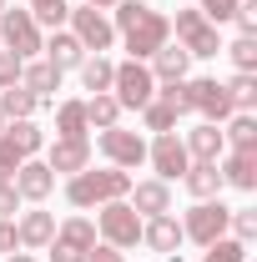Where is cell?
<instances>
[{
  "mask_svg": "<svg viewBox=\"0 0 257 262\" xmlns=\"http://www.w3.org/2000/svg\"><path fill=\"white\" fill-rule=\"evenodd\" d=\"M227 86V96H232V111H252L257 106V76L252 71H237L232 81H222Z\"/></svg>",
  "mask_w": 257,
  "mask_h": 262,
  "instance_id": "obj_29",
  "label": "cell"
},
{
  "mask_svg": "<svg viewBox=\"0 0 257 262\" xmlns=\"http://www.w3.org/2000/svg\"><path fill=\"white\" fill-rule=\"evenodd\" d=\"M0 46L10 51V56H20V61H31L35 51H40V26L31 20V10H0Z\"/></svg>",
  "mask_w": 257,
  "mask_h": 262,
  "instance_id": "obj_6",
  "label": "cell"
},
{
  "mask_svg": "<svg viewBox=\"0 0 257 262\" xmlns=\"http://www.w3.org/2000/svg\"><path fill=\"white\" fill-rule=\"evenodd\" d=\"M227 217H232V207H222V202H197L192 212H187V222H182V237H192L197 247H207V242H217V237H227Z\"/></svg>",
  "mask_w": 257,
  "mask_h": 262,
  "instance_id": "obj_7",
  "label": "cell"
},
{
  "mask_svg": "<svg viewBox=\"0 0 257 262\" xmlns=\"http://www.w3.org/2000/svg\"><path fill=\"white\" fill-rule=\"evenodd\" d=\"M227 56H232V66L237 71H257V35H237L232 46H222Z\"/></svg>",
  "mask_w": 257,
  "mask_h": 262,
  "instance_id": "obj_33",
  "label": "cell"
},
{
  "mask_svg": "<svg viewBox=\"0 0 257 262\" xmlns=\"http://www.w3.org/2000/svg\"><path fill=\"white\" fill-rule=\"evenodd\" d=\"M0 131H5V116H0Z\"/></svg>",
  "mask_w": 257,
  "mask_h": 262,
  "instance_id": "obj_45",
  "label": "cell"
},
{
  "mask_svg": "<svg viewBox=\"0 0 257 262\" xmlns=\"http://www.w3.org/2000/svg\"><path fill=\"white\" fill-rule=\"evenodd\" d=\"M182 101H187V111H197L202 121H217V126H222L227 116H232V96H227V86H222V81H212V76L182 81Z\"/></svg>",
  "mask_w": 257,
  "mask_h": 262,
  "instance_id": "obj_4",
  "label": "cell"
},
{
  "mask_svg": "<svg viewBox=\"0 0 257 262\" xmlns=\"http://www.w3.org/2000/svg\"><path fill=\"white\" fill-rule=\"evenodd\" d=\"M35 111H40V101H35L26 86H5V91H0V116H5V121H31Z\"/></svg>",
  "mask_w": 257,
  "mask_h": 262,
  "instance_id": "obj_24",
  "label": "cell"
},
{
  "mask_svg": "<svg viewBox=\"0 0 257 262\" xmlns=\"http://www.w3.org/2000/svg\"><path fill=\"white\" fill-rule=\"evenodd\" d=\"M237 5H242V0H197V10L207 15V26H222V20H232V15H237Z\"/></svg>",
  "mask_w": 257,
  "mask_h": 262,
  "instance_id": "obj_34",
  "label": "cell"
},
{
  "mask_svg": "<svg viewBox=\"0 0 257 262\" xmlns=\"http://www.w3.org/2000/svg\"><path fill=\"white\" fill-rule=\"evenodd\" d=\"M202 262H247V242L217 237V242H207V257H202Z\"/></svg>",
  "mask_w": 257,
  "mask_h": 262,
  "instance_id": "obj_31",
  "label": "cell"
},
{
  "mask_svg": "<svg viewBox=\"0 0 257 262\" xmlns=\"http://www.w3.org/2000/svg\"><path fill=\"white\" fill-rule=\"evenodd\" d=\"M222 141L232 146V151H257V116H252V111H232Z\"/></svg>",
  "mask_w": 257,
  "mask_h": 262,
  "instance_id": "obj_23",
  "label": "cell"
},
{
  "mask_svg": "<svg viewBox=\"0 0 257 262\" xmlns=\"http://www.w3.org/2000/svg\"><path fill=\"white\" fill-rule=\"evenodd\" d=\"M66 15H71L66 0H40V5H31V20H35V26H51V31H61Z\"/></svg>",
  "mask_w": 257,
  "mask_h": 262,
  "instance_id": "obj_32",
  "label": "cell"
},
{
  "mask_svg": "<svg viewBox=\"0 0 257 262\" xmlns=\"http://www.w3.org/2000/svg\"><path fill=\"white\" fill-rule=\"evenodd\" d=\"M20 56H10V51H0V91H5V86H20Z\"/></svg>",
  "mask_w": 257,
  "mask_h": 262,
  "instance_id": "obj_37",
  "label": "cell"
},
{
  "mask_svg": "<svg viewBox=\"0 0 257 262\" xmlns=\"http://www.w3.org/2000/svg\"><path fill=\"white\" fill-rule=\"evenodd\" d=\"M31 5H40V0H31Z\"/></svg>",
  "mask_w": 257,
  "mask_h": 262,
  "instance_id": "obj_47",
  "label": "cell"
},
{
  "mask_svg": "<svg viewBox=\"0 0 257 262\" xmlns=\"http://www.w3.org/2000/svg\"><path fill=\"white\" fill-rule=\"evenodd\" d=\"M222 171V187H237V192H252L257 187V151H232L217 162Z\"/></svg>",
  "mask_w": 257,
  "mask_h": 262,
  "instance_id": "obj_19",
  "label": "cell"
},
{
  "mask_svg": "<svg viewBox=\"0 0 257 262\" xmlns=\"http://www.w3.org/2000/svg\"><path fill=\"white\" fill-rule=\"evenodd\" d=\"M177 116H182V111H177L166 96H152L146 106H141V121H146V131H177Z\"/></svg>",
  "mask_w": 257,
  "mask_h": 262,
  "instance_id": "obj_28",
  "label": "cell"
},
{
  "mask_svg": "<svg viewBox=\"0 0 257 262\" xmlns=\"http://www.w3.org/2000/svg\"><path fill=\"white\" fill-rule=\"evenodd\" d=\"M40 51H46V61L56 66V71H76V66L86 61V46L71 31H51V40H40Z\"/></svg>",
  "mask_w": 257,
  "mask_h": 262,
  "instance_id": "obj_18",
  "label": "cell"
},
{
  "mask_svg": "<svg viewBox=\"0 0 257 262\" xmlns=\"http://www.w3.org/2000/svg\"><path fill=\"white\" fill-rule=\"evenodd\" d=\"M202 26H207V15L192 5V10H177V20H172V35H177V40H187V35L202 31Z\"/></svg>",
  "mask_w": 257,
  "mask_h": 262,
  "instance_id": "obj_36",
  "label": "cell"
},
{
  "mask_svg": "<svg viewBox=\"0 0 257 262\" xmlns=\"http://www.w3.org/2000/svg\"><path fill=\"white\" fill-rule=\"evenodd\" d=\"M182 187H187L197 202L217 196V192H222V171H217V162H192L187 171H182Z\"/></svg>",
  "mask_w": 257,
  "mask_h": 262,
  "instance_id": "obj_22",
  "label": "cell"
},
{
  "mask_svg": "<svg viewBox=\"0 0 257 262\" xmlns=\"http://www.w3.org/2000/svg\"><path fill=\"white\" fill-rule=\"evenodd\" d=\"M116 121H121V101L111 96V91H96V96L86 101V126L106 131V126H116Z\"/></svg>",
  "mask_w": 257,
  "mask_h": 262,
  "instance_id": "obj_26",
  "label": "cell"
},
{
  "mask_svg": "<svg viewBox=\"0 0 257 262\" xmlns=\"http://www.w3.org/2000/svg\"><path fill=\"white\" fill-rule=\"evenodd\" d=\"M96 146L106 151V162L121 166V171H131V166L146 162V141H141L136 131H121V126H106V131L96 136Z\"/></svg>",
  "mask_w": 257,
  "mask_h": 262,
  "instance_id": "obj_10",
  "label": "cell"
},
{
  "mask_svg": "<svg viewBox=\"0 0 257 262\" xmlns=\"http://www.w3.org/2000/svg\"><path fill=\"white\" fill-rule=\"evenodd\" d=\"M0 10H5V0H0Z\"/></svg>",
  "mask_w": 257,
  "mask_h": 262,
  "instance_id": "obj_46",
  "label": "cell"
},
{
  "mask_svg": "<svg viewBox=\"0 0 257 262\" xmlns=\"http://www.w3.org/2000/svg\"><path fill=\"white\" fill-rule=\"evenodd\" d=\"M146 162L157 166V182H177L192 166V157H187V146H182L177 131H157V141L146 146Z\"/></svg>",
  "mask_w": 257,
  "mask_h": 262,
  "instance_id": "obj_9",
  "label": "cell"
},
{
  "mask_svg": "<svg viewBox=\"0 0 257 262\" xmlns=\"http://www.w3.org/2000/svg\"><path fill=\"white\" fill-rule=\"evenodd\" d=\"M46 166L51 171H86L91 166V141L81 136V141H66V136H56V146H51V157H46Z\"/></svg>",
  "mask_w": 257,
  "mask_h": 262,
  "instance_id": "obj_16",
  "label": "cell"
},
{
  "mask_svg": "<svg viewBox=\"0 0 257 262\" xmlns=\"http://www.w3.org/2000/svg\"><path fill=\"white\" fill-rule=\"evenodd\" d=\"M76 71H81V86H86L91 96H96V91H111V76H116V66L106 61V56H86Z\"/></svg>",
  "mask_w": 257,
  "mask_h": 262,
  "instance_id": "obj_27",
  "label": "cell"
},
{
  "mask_svg": "<svg viewBox=\"0 0 257 262\" xmlns=\"http://www.w3.org/2000/svg\"><path fill=\"white\" fill-rule=\"evenodd\" d=\"M187 66H192V56H187L182 46H172V40H166L157 56H152L146 71H152V81H157V86H172V81H187Z\"/></svg>",
  "mask_w": 257,
  "mask_h": 262,
  "instance_id": "obj_14",
  "label": "cell"
},
{
  "mask_svg": "<svg viewBox=\"0 0 257 262\" xmlns=\"http://www.w3.org/2000/svg\"><path fill=\"white\" fill-rule=\"evenodd\" d=\"M86 262H126V257H121L116 247H106V242H96V247L86 252Z\"/></svg>",
  "mask_w": 257,
  "mask_h": 262,
  "instance_id": "obj_41",
  "label": "cell"
},
{
  "mask_svg": "<svg viewBox=\"0 0 257 262\" xmlns=\"http://www.w3.org/2000/svg\"><path fill=\"white\" fill-rule=\"evenodd\" d=\"M56 247H66V252H76V257L86 262V252L96 247V222H86V217H71V222H61L56 227V237H51Z\"/></svg>",
  "mask_w": 257,
  "mask_h": 262,
  "instance_id": "obj_20",
  "label": "cell"
},
{
  "mask_svg": "<svg viewBox=\"0 0 257 262\" xmlns=\"http://www.w3.org/2000/svg\"><path fill=\"white\" fill-rule=\"evenodd\" d=\"M227 227H232V237H237V242H252V237H257V212H252V207L232 212V217H227Z\"/></svg>",
  "mask_w": 257,
  "mask_h": 262,
  "instance_id": "obj_35",
  "label": "cell"
},
{
  "mask_svg": "<svg viewBox=\"0 0 257 262\" xmlns=\"http://www.w3.org/2000/svg\"><path fill=\"white\" fill-rule=\"evenodd\" d=\"M187 56H217L222 51V40H217V26H202V31H192L187 40H177Z\"/></svg>",
  "mask_w": 257,
  "mask_h": 262,
  "instance_id": "obj_30",
  "label": "cell"
},
{
  "mask_svg": "<svg viewBox=\"0 0 257 262\" xmlns=\"http://www.w3.org/2000/svg\"><path fill=\"white\" fill-rule=\"evenodd\" d=\"M20 86H26V91L46 106V101L61 91V71H56L51 61H26V66H20Z\"/></svg>",
  "mask_w": 257,
  "mask_h": 262,
  "instance_id": "obj_15",
  "label": "cell"
},
{
  "mask_svg": "<svg viewBox=\"0 0 257 262\" xmlns=\"http://www.w3.org/2000/svg\"><path fill=\"white\" fill-rule=\"evenodd\" d=\"M81 5H96V10H111L116 0H81Z\"/></svg>",
  "mask_w": 257,
  "mask_h": 262,
  "instance_id": "obj_43",
  "label": "cell"
},
{
  "mask_svg": "<svg viewBox=\"0 0 257 262\" xmlns=\"http://www.w3.org/2000/svg\"><path fill=\"white\" fill-rule=\"evenodd\" d=\"M5 262H35V257H26V252H15V257H5Z\"/></svg>",
  "mask_w": 257,
  "mask_h": 262,
  "instance_id": "obj_44",
  "label": "cell"
},
{
  "mask_svg": "<svg viewBox=\"0 0 257 262\" xmlns=\"http://www.w3.org/2000/svg\"><path fill=\"white\" fill-rule=\"evenodd\" d=\"M66 20H71V35H76V40H81L86 51H96V56H101V51H111L116 31H111V20L101 15L96 5H76V10L66 15Z\"/></svg>",
  "mask_w": 257,
  "mask_h": 262,
  "instance_id": "obj_8",
  "label": "cell"
},
{
  "mask_svg": "<svg viewBox=\"0 0 257 262\" xmlns=\"http://www.w3.org/2000/svg\"><path fill=\"white\" fill-rule=\"evenodd\" d=\"M86 101H61V111H56V136H66V141H81L86 136Z\"/></svg>",
  "mask_w": 257,
  "mask_h": 262,
  "instance_id": "obj_25",
  "label": "cell"
},
{
  "mask_svg": "<svg viewBox=\"0 0 257 262\" xmlns=\"http://www.w3.org/2000/svg\"><path fill=\"white\" fill-rule=\"evenodd\" d=\"M131 192V177L121 166H106V171H76L71 182H66V202L71 207H106V202H121Z\"/></svg>",
  "mask_w": 257,
  "mask_h": 262,
  "instance_id": "obj_2",
  "label": "cell"
},
{
  "mask_svg": "<svg viewBox=\"0 0 257 262\" xmlns=\"http://www.w3.org/2000/svg\"><path fill=\"white\" fill-rule=\"evenodd\" d=\"M141 242H146L152 252H177L187 237H182V222H177L172 212H161V217H146V222H141Z\"/></svg>",
  "mask_w": 257,
  "mask_h": 262,
  "instance_id": "obj_12",
  "label": "cell"
},
{
  "mask_svg": "<svg viewBox=\"0 0 257 262\" xmlns=\"http://www.w3.org/2000/svg\"><path fill=\"white\" fill-rule=\"evenodd\" d=\"M126 196H131V212H136V217H161V212H172V187H166V182H136Z\"/></svg>",
  "mask_w": 257,
  "mask_h": 262,
  "instance_id": "obj_17",
  "label": "cell"
},
{
  "mask_svg": "<svg viewBox=\"0 0 257 262\" xmlns=\"http://www.w3.org/2000/svg\"><path fill=\"white\" fill-rule=\"evenodd\" d=\"M15 237H20V247H31V252H35V247H51V237H56V217L35 207V212H26V217L15 222Z\"/></svg>",
  "mask_w": 257,
  "mask_h": 262,
  "instance_id": "obj_21",
  "label": "cell"
},
{
  "mask_svg": "<svg viewBox=\"0 0 257 262\" xmlns=\"http://www.w3.org/2000/svg\"><path fill=\"white\" fill-rule=\"evenodd\" d=\"M10 182H15L20 202H46V196L56 192V171H51L46 162H35V157H31V162H20V171H15Z\"/></svg>",
  "mask_w": 257,
  "mask_h": 262,
  "instance_id": "obj_11",
  "label": "cell"
},
{
  "mask_svg": "<svg viewBox=\"0 0 257 262\" xmlns=\"http://www.w3.org/2000/svg\"><path fill=\"white\" fill-rule=\"evenodd\" d=\"M20 212V192H15V182H0V217H15Z\"/></svg>",
  "mask_w": 257,
  "mask_h": 262,
  "instance_id": "obj_39",
  "label": "cell"
},
{
  "mask_svg": "<svg viewBox=\"0 0 257 262\" xmlns=\"http://www.w3.org/2000/svg\"><path fill=\"white\" fill-rule=\"evenodd\" d=\"M51 262H81V257H76V252H66V247H56V242H51Z\"/></svg>",
  "mask_w": 257,
  "mask_h": 262,
  "instance_id": "obj_42",
  "label": "cell"
},
{
  "mask_svg": "<svg viewBox=\"0 0 257 262\" xmlns=\"http://www.w3.org/2000/svg\"><path fill=\"white\" fill-rule=\"evenodd\" d=\"M237 26H242V35H257V0H242L237 5V15H232Z\"/></svg>",
  "mask_w": 257,
  "mask_h": 262,
  "instance_id": "obj_38",
  "label": "cell"
},
{
  "mask_svg": "<svg viewBox=\"0 0 257 262\" xmlns=\"http://www.w3.org/2000/svg\"><path fill=\"white\" fill-rule=\"evenodd\" d=\"M182 146H187V157H192V162H222V151H227V141H222V131H217V121L192 126Z\"/></svg>",
  "mask_w": 257,
  "mask_h": 262,
  "instance_id": "obj_13",
  "label": "cell"
},
{
  "mask_svg": "<svg viewBox=\"0 0 257 262\" xmlns=\"http://www.w3.org/2000/svg\"><path fill=\"white\" fill-rule=\"evenodd\" d=\"M111 96L121 101V111H141L146 101L157 96V81H152L146 61H121V66H116V76H111Z\"/></svg>",
  "mask_w": 257,
  "mask_h": 262,
  "instance_id": "obj_5",
  "label": "cell"
},
{
  "mask_svg": "<svg viewBox=\"0 0 257 262\" xmlns=\"http://www.w3.org/2000/svg\"><path fill=\"white\" fill-rule=\"evenodd\" d=\"M20 237H15V217H0V252H15Z\"/></svg>",
  "mask_w": 257,
  "mask_h": 262,
  "instance_id": "obj_40",
  "label": "cell"
},
{
  "mask_svg": "<svg viewBox=\"0 0 257 262\" xmlns=\"http://www.w3.org/2000/svg\"><path fill=\"white\" fill-rule=\"evenodd\" d=\"M96 232L106 247H116V252H126V247H136L141 242V217L131 212V202L121 196V202H106L96 217Z\"/></svg>",
  "mask_w": 257,
  "mask_h": 262,
  "instance_id": "obj_3",
  "label": "cell"
},
{
  "mask_svg": "<svg viewBox=\"0 0 257 262\" xmlns=\"http://www.w3.org/2000/svg\"><path fill=\"white\" fill-rule=\"evenodd\" d=\"M111 31L126 35L131 61H152L161 46L172 40V15H161V10L141 5V0H116V20H111Z\"/></svg>",
  "mask_w": 257,
  "mask_h": 262,
  "instance_id": "obj_1",
  "label": "cell"
}]
</instances>
